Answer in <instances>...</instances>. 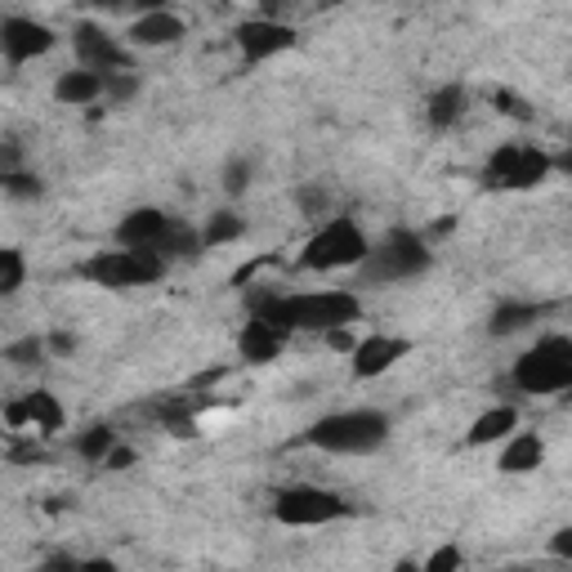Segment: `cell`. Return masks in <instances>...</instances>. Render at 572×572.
I'll return each instance as SVG.
<instances>
[{
    "mask_svg": "<svg viewBox=\"0 0 572 572\" xmlns=\"http://www.w3.org/2000/svg\"><path fill=\"white\" fill-rule=\"evenodd\" d=\"M255 318L274 322L278 331H318V335H331V331H349L358 318H363V300L354 291H295V295H264L255 304Z\"/></svg>",
    "mask_w": 572,
    "mask_h": 572,
    "instance_id": "cell-1",
    "label": "cell"
},
{
    "mask_svg": "<svg viewBox=\"0 0 572 572\" xmlns=\"http://www.w3.org/2000/svg\"><path fill=\"white\" fill-rule=\"evenodd\" d=\"M385 438H390V416L376 407L331 411L304 430V443L318 452H335V456H367L376 447H385Z\"/></svg>",
    "mask_w": 572,
    "mask_h": 572,
    "instance_id": "cell-2",
    "label": "cell"
},
{
    "mask_svg": "<svg viewBox=\"0 0 572 572\" xmlns=\"http://www.w3.org/2000/svg\"><path fill=\"white\" fill-rule=\"evenodd\" d=\"M371 255V242L367 233L358 228V219L349 215H335L327 219L318 233L304 242L300 251V269H309V274H335V269H363Z\"/></svg>",
    "mask_w": 572,
    "mask_h": 572,
    "instance_id": "cell-3",
    "label": "cell"
},
{
    "mask_svg": "<svg viewBox=\"0 0 572 572\" xmlns=\"http://www.w3.org/2000/svg\"><path fill=\"white\" fill-rule=\"evenodd\" d=\"M510 380L523 394H568L572 390V340L542 335L537 345L514 358Z\"/></svg>",
    "mask_w": 572,
    "mask_h": 572,
    "instance_id": "cell-4",
    "label": "cell"
},
{
    "mask_svg": "<svg viewBox=\"0 0 572 572\" xmlns=\"http://www.w3.org/2000/svg\"><path fill=\"white\" fill-rule=\"evenodd\" d=\"M555 170V157L537 143H501L483 166V183L501 188V193H527V188L546 183Z\"/></svg>",
    "mask_w": 572,
    "mask_h": 572,
    "instance_id": "cell-5",
    "label": "cell"
},
{
    "mask_svg": "<svg viewBox=\"0 0 572 572\" xmlns=\"http://www.w3.org/2000/svg\"><path fill=\"white\" fill-rule=\"evenodd\" d=\"M430 269V246L407 233V228H398V233H390L380 246H371L367 264H363V282L371 287H390V282H407V278H421Z\"/></svg>",
    "mask_w": 572,
    "mask_h": 572,
    "instance_id": "cell-6",
    "label": "cell"
},
{
    "mask_svg": "<svg viewBox=\"0 0 572 572\" xmlns=\"http://www.w3.org/2000/svg\"><path fill=\"white\" fill-rule=\"evenodd\" d=\"M81 274L94 287L107 291H130V287H152L166 278V259L152 251H99L81 264Z\"/></svg>",
    "mask_w": 572,
    "mask_h": 572,
    "instance_id": "cell-7",
    "label": "cell"
},
{
    "mask_svg": "<svg viewBox=\"0 0 572 572\" xmlns=\"http://www.w3.org/2000/svg\"><path fill=\"white\" fill-rule=\"evenodd\" d=\"M354 506L331 487H314V483H295L282 487L274 497V519L287 527H322V523H340L349 519Z\"/></svg>",
    "mask_w": 572,
    "mask_h": 572,
    "instance_id": "cell-8",
    "label": "cell"
},
{
    "mask_svg": "<svg viewBox=\"0 0 572 572\" xmlns=\"http://www.w3.org/2000/svg\"><path fill=\"white\" fill-rule=\"evenodd\" d=\"M54 41H59L54 27L36 23V18H23V14H5V18H0V50H5V59H10L14 67H23V63H31V59L50 54Z\"/></svg>",
    "mask_w": 572,
    "mask_h": 572,
    "instance_id": "cell-9",
    "label": "cell"
},
{
    "mask_svg": "<svg viewBox=\"0 0 572 572\" xmlns=\"http://www.w3.org/2000/svg\"><path fill=\"white\" fill-rule=\"evenodd\" d=\"M233 36H238V50H242L246 63H269V59H278V54L295 50V27H291V23H278V18H269V14L246 18Z\"/></svg>",
    "mask_w": 572,
    "mask_h": 572,
    "instance_id": "cell-10",
    "label": "cell"
},
{
    "mask_svg": "<svg viewBox=\"0 0 572 572\" xmlns=\"http://www.w3.org/2000/svg\"><path fill=\"white\" fill-rule=\"evenodd\" d=\"M72 46H76V59H81L86 72H99V76L130 72V54L117 46V36H107L94 23H76L72 27Z\"/></svg>",
    "mask_w": 572,
    "mask_h": 572,
    "instance_id": "cell-11",
    "label": "cell"
},
{
    "mask_svg": "<svg viewBox=\"0 0 572 572\" xmlns=\"http://www.w3.org/2000/svg\"><path fill=\"white\" fill-rule=\"evenodd\" d=\"M411 349H416V345H411L407 335H385V331L363 335L358 345H354V354H349V371H354L358 380H376V376L394 371Z\"/></svg>",
    "mask_w": 572,
    "mask_h": 572,
    "instance_id": "cell-12",
    "label": "cell"
},
{
    "mask_svg": "<svg viewBox=\"0 0 572 572\" xmlns=\"http://www.w3.org/2000/svg\"><path fill=\"white\" fill-rule=\"evenodd\" d=\"M175 224H179V219H170V215L157 211V206H139V211H130V215L117 224V246H122V251H152V255H157L162 242L175 233Z\"/></svg>",
    "mask_w": 572,
    "mask_h": 572,
    "instance_id": "cell-13",
    "label": "cell"
},
{
    "mask_svg": "<svg viewBox=\"0 0 572 572\" xmlns=\"http://www.w3.org/2000/svg\"><path fill=\"white\" fill-rule=\"evenodd\" d=\"M183 18L179 14H170V10H148V14H139L135 23H130V41L135 46H143V50H162V46H175V41H183Z\"/></svg>",
    "mask_w": 572,
    "mask_h": 572,
    "instance_id": "cell-14",
    "label": "cell"
},
{
    "mask_svg": "<svg viewBox=\"0 0 572 572\" xmlns=\"http://www.w3.org/2000/svg\"><path fill=\"white\" fill-rule=\"evenodd\" d=\"M542 466H546V443H542V434L519 430V434H510L501 443V456H497V470L501 474H532V470H542Z\"/></svg>",
    "mask_w": 572,
    "mask_h": 572,
    "instance_id": "cell-15",
    "label": "cell"
},
{
    "mask_svg": "<svg viewBox=\"0 0 572 572\" xmlns=\"http://www.w3.org/2000/svg\"><path fill=\"white\" fill-rule=\"evenodd\" d=\"M282 345H287V331H278L274 322H264V318H255V314H251V322H246L242 335H238V354H242L246 363H274V358L282 354Z\"/></svg>",
    "mask_w": 572,
    "mask_h": 572,
    "instance_id": "cell-16",
    "label": "cell"
},
{
    "mask_svg": "<svg viewBox=\"0 0 572 572\" xmlns=\"http://www.w3.org/2000/svg\"><path fill=\"white\" fill-rule=\"evenodd\" d=\"M510 434H519V411L510 403H501V407H487L466 430V443L470 447H492V443H506Z\"/></svg>",
    "mask_w": 572,
    "mask_h": 572,
    "instance_id": "cell-17",
    "label": "cell"
},
{
    "mask_svg": "<svg viewBox=\"0 0 572 572\" xmlns=\"http://www.w3.org/2000/svg\"><path fill=\"white\" fill-rule=\"evenodd\" d=\"M107 94V76L99 72H86V67H76V72H63L59 81H54V99L67 103V107H86L94 99Z\"/></svg>",
    "mask_w": 572,
    "mask_h": 572,
    "instance_id": "cell-18",
    "label": "cell"
},
{
    "mask_svg": "<svg viewBox=\"0 0 572 572\" xmlns=\"http://www.w3.org/2000/svg\"><path fill=\"white\" fill-rule=\"evenodd\" d=\"M23 403H27V416H31V430L41 438H50V434H59L67 425V411H63V403L50 390H31Z\"/></svg>",
    "mask_w": 572,
    "mask_h": 572,
    "instance_id": "cell-19",
    "label": "cell"
},
{
    "mask_svg": "<svg viewBox=\"0 0 572 572\" xmlns=\"http://www.w3.org/2000/svg\"><path fill=\"white\" fill-rule=\"evenodd\" d=\"M425 117H430L434 130H452L456 122L466 117V90H461V86H443V90H434L430 103H425Z\"/></svg>",
    "mask_w": 572,
    "mask_h": 572,
    "instance_id": "cell-20",
    "label": "cell"
},
{
    "mask_svg": "<svg viewBox=\"0 0 572 572\" xmlns=\"http://www.w3.org/2000/svg\"><path fill=\"white\" fill-rule=\"evenodd\" d=\"M542 318V304H527V300H506V304H497L492 309V318H487V331L492 335H514V331H523L527 322H537Z\"/></svg>",
    "mask_w": 572,
    "mask_h": 572,
    "instance_id": "cell-21",
    "label": "cell"
},
{
    "mask_svg": "<svg viewBox=\"0 0 572 572\" xmlns=\"http://www.w3.org/2000/svg\"><path fill=\"white\" fill-rule=\"evenodd\" d=\"M117 443H122V438H117V430H112V425H86L81 434H76V456H81V461L103 466Z\"/></svg>",
    "mask_w": 572,
    "mask_h": 572,
    "instance_id": "cell-22",
    "label": "cell"
},
{
    "mask_svg": "<svg viewBox=\"0 0 572 572\" xmlns=\"http://www.w3.org/2000/svg\"><path fill=\"white\" fill-rule=\"evenodd\" d=\"M242 233H246L242 215H233V211H219V215H211V219H206V228H202V242H206V246H224V242H238Z\"/></svg>",
    "mask_w": 572,
    "mask_h": 572,
    "instance_id": "cell-23",
    "label": "cell"
},
{
    "mask_svg": "<svg viewBox=\"0 0 572 572\" xmlns=\"http://www.w3.org/2000/svg\"><path fill=\"white\" fill-rule=\"evenodd\" d=\"M23 278H27V259L18 246H5L0 251V295H18L23 291Z\"/></svg>",
    "mask_w": 572,
    "mask_h": 572,
    "instance_id": "cell-24",
    "label": "cell"
},
{
    "mask_svg": "<svg viewBox=\"0 0 572 572\" xmlns=\"http://www.w3.org/2000/svg\"><path fill=\"white\" fill-rule=\"evenodd\" d=\"M421 568H425V572H461V568H466V550L456 546V542H443V546L430 550V559H425Z\"/></svg>",
    "mask_w": 572,
    "mask_h": 572,
    "instance_id": "cell-25",
    "label": "cell"
},
{
    "mask_svg": "<svg viewBox=\"0 0 572 572\" xmlns=\"http://www.w3.org/2000/svg\"><path fill=\"white\" fill-rule=\"evenodd\" d=\"M5 358H10L14 367H36V363L46 358V340H36V335L10 340V345H5Z\"/></svg>",
    "mask_w": 572,
    "mask_h": 572,
    "instance_id": "cell-26",
    "label": "cell"
},
{
    "mask_svg": "<svg viewBox=\"0 0 572 572\" xmlns=\"http://www.w3.org/2000/svg\"><path fill=\"white\" fill-rule=\"evenodd\" d=\"M224 188H228L233 198H242L246 188H251V162H246V157H233V162L224 166Z\"/></svg>",
    "mask_w": 572,
    "mask_h": 572,
    "instance_id": "cell-27",
    "label": "cell"
},
{
    "mask_svg": "<svg viewBox=\"0 0 572 572\" xmlns=\"http://www.w3.org/2000/svg\"><path fill=\"white\" fill-rule=\"evenodd\" d=\"M0 183H5V193H10V198H41V179L27 175V170L0 175Z\"/></svg>",
    "mask_w": 572,
    "mask_h": 572,
    "instance_id": "cell-28",
    "label": "cell"
},
{
    "mask_svg": "<svg viewBox=\"0 0 572 572\" xmlns=\"http://www.w3.org/2000/svg\"><path fill=\"white\" fill-rule=\"evenodd\" d=\"M135 94H139V76H135V72L107 76V103H130Z\"/></svg>",
    "mask_w": 572,
    "mask_h": 572,
    "instance_id": "cell-29",
    "label": "cell"
},
{
    "mask_svg": "<svg viewBox=\"0 0 572 572\" xmlns=\"http://www.w3.org/2000/svg\"><path fill=\"white\" fill-rule=\"evenodd\" d=\"M5 425L18 430V434L31 430V416H27V403H23V398H18V403H5Z\"/></svg>",
    "mask_w": 572,
    "mask_h": 572,
    "instance_id": "cell-30",
    "label": "cell"
},
{
    "mask_svg": "<svg viewBox=\"0 0 572 572\" xmlns=\"http://www.w3.org/2000/svg\"><path fill=\"white\" fill-rule=\"evenodd\" d=\"M550 555L572 563V527H559V532H555V537H550Z\"/></svg>",
    "mask_w": 572,
    "mask_h": 572,
    "instance_id": "cell-31",
    "label": "cell"
},
{
    "mask_svg": "<svg viewBox=\"0 0 572 572\" xmlns=\"http://www.w3.org/2000/svg\"><path fill=\"white\" fill-rule=\"evenodd\" d=\"M103 466H107V470H130V466H135V447L117 443V447H112V456H107Z\"/></svg>",
    "mask_w": 572,
    "mask_h": 572,
    "instance_id": "cell-32",
    "label": "cell"
},
{
    "mask_svg": "<svg viewBox=\"0 0 572 572\" xmlns=\"http://www.w3.org/2000/svg\"><path fill=\"white\" fill-rule=\"evenodd\" d=\"M76 572H122V568L112 563V559H81V563H76Z\"/></svg>",
    "mask_w": 572,
    "mask_h": 572,
    "instance_id": "cell-33",
    "label": "cell"
},
{
    "mask_svg": "<svg viewBox=\"0 0 572 572\" xmlns=\"http://www.w3.org/2000/svg\"><path fill=\"white\" fill-rule=\"evenodd\" d=\"M50 345H54V349H59V354H72V349H76V340H72V335H63V331H59V335H54V340H50Z\"/></svg>",
    "mask_w": 572,
    "mask_h": 572,
    "instance_id": "cell-34",
    "label": "cell"
},
{
    "mask_svg": "<svg viewBox=\"0 0 572 572\" xmlns=\"http://www.w3.org/2000/svg\"><path fill=\"white\" fill-rule=\"evenodd\" d=\"M394 572H425V568H421V563H411V559H398Z\"/></svg>",
    "mask_w": 572,
    "mask_h": 572,
    "instance_id": "cell-35",
    "label": "cell"
},
{
    "mask_svg": "<svg viewBox=\"0 0 572 572\" xmlns=\"http://www.w3.org/2000/svg\"><path fill=\"white\" fill-rule=\"evenodd\" d=\"M555 166H559V170H568V175H572V152H563V157H555Z\"/></svg>",
    "mask_w": 572,
    "mask_h": 572,
    "instance_id": "cell-36",
    "label": "cell"
},
{
    "mask_svg": "<svg viewBox=\"0 0 572 572\" xmlns=\"http://www.w3.org/2000/svg\"><path fill=\"white\" fill-rule=\"evenodd\" d=\"M563 403H572V390H568V394H563Z\"/></svg>",
    "mask_w": 572,
    "mask_h": 572,
    "instance_id": "cell-37",
    "label": "cell"
},
{
    "mask_svg": "<svg viewBox=\"0 0 572 572\" xmlns=\"http://www.w3.org/2000/svg\"><path fill=\"white\" fill-rule=\"evenodd\" d=\"M41 572H46V568H41Z\"/></svg>",
    "mask_w": 572,
    "mask_h": 572,
    "instance_id": "cell-38",
    "label": "cell"
}]
</instances>
